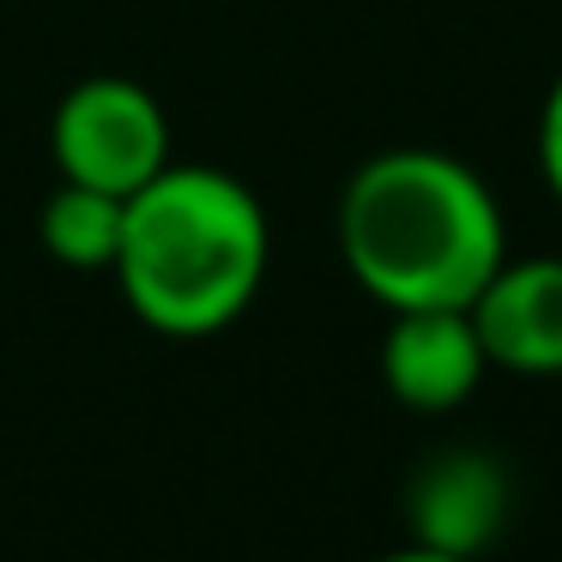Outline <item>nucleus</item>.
<instances>
[{"instance_id": "f257e3e1", "label": "nucleus", "mask_w": 562, "mask_h": 562, "mask_svg": "<svg viewBox=\"0 0 562 562\" xmlns=\"http://www.w3.org/2000/svg\"><path fill=\"white\" fill-rule=\"evenodd\" d=\"M339 255L387 315L465 308L508 260V224L465 158L400 146L351 170L339 194Z\"/></svg>"}, {"instance_id": "f03ea898", "label": "nucleus", "mask_w": 562, "mask_h": 562, "mask_svg": "<svg viewBox=\"0 0 562 562\" xmlns=\"http://www.w3.org/2000/svg\"><path fill=\"white\" fill-rule=\"evenodd\" d=\"M267 212L255 188L212 164H164L127 194L115 284L146 327L206 339L255 303L267 279Z\"/></svg>"}, {"instance_id": "7ed1b4c3", "label": "nucleus", "mask_w": 562, "mask_h": 562, "mask_svg": "<svg viewBox=\"0 0 562 562\" xmlns=\"http://www.w3.org/2000/svg\"><path fill=\"white\" fill-rule=\"evenodd\" d=\"M49 151L61 182H86L103 194H134L170 164V122L139 79L98 74L79 79L49 115Z\"/></svg>"}, {"instance_id": "20e7f679", "label": "nucleus", "mask_w": 562, "mask_h": 562, "mask_svg": "<svg viewBox=\"0 0 562 562\" xmlns=\"http://www.w3.org/2000/svg\"><path fill=\"white\" fill-rule=\"evenodd\" d=\"M490 357L472 308H393L381 339V381L412 412H453L472 400Z\"/></svg>"}, {"instance_id": "39448f33", "label": "nucleus", "mask_w": 562, "mask_h": 562, "mask_svg": "<svg viewBox=\"0 0 562 562\" xmlns=\"http://www.w3.org/2000/svg\"><path fill=\"white\" fill-rule=\"evenodd\" d=\"M472 327L484 357L514 375H562V260H502L472 296Z\"/></svg>"}, {"instance_id": "423d86ee", "label": "nucleus", "mask_w": 562, "mask_h": 562, "mask_svg": "<svg viewBox=\"0 0 562 562\" xmlns=\"http://www.w3.org/2000/svg\"><path fill=\"white\" fill-rule=\"evenodd\" d=\"M405 520H412V544L472 562L477 550L496 544L502 520H508V472L496 453L477 448L436 453L417 465L412 490H405Z\"/></svg>"}, {"instance_id": "0eeeda50", "label": "nucleus", "mask_w": 562, "mask_h": 562, "mask_svg": "<svg viewBox=\"0 0 562 562\" xmlns=\"http://www.w3.org/2000/svg\"><path fill=\"white\" fill-rule=\"evenodd\" d=\"M122 224H127V200L86 182H61L37 212L43 248L74 272H110L115 248H122Z\"/></svg>"}, {"instance_id": "6e6552de", "label": "nucleus", "mask_w": 562, "mask_h": 562, "mask_svg": "<svg viewBox=\"0 0 562 562\" xmlns=\"http://www.w3.org/2000/svg\"><path fill=\"white\" fill-rule=\"evenodd\" d=\"M538 170H544L550 194L562 200V74L544 91V110H538Z\"/></svg>"}, {"instance_id": "1a4fd4ad", "label": "nucleus", "mask_w": 562, "mask_h": 562, "mask_svg": "<svg viewBox=\"0 0 562 562\" xmlns=\"http://www.w3.org/2000/svg\"><path fill=\"white\" fill-rule=\"evenodd\" d=\"M381 562H465V557H448V550H429V544H405V550H387Z\"/></svg>"}]
</instances>
